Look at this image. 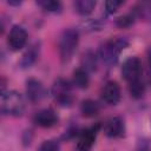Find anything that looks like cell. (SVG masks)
I'll return each mask as SVG.
<instances>
[{
	"label": "cell",
	"mask_w": 151,
	"mask_h": 151,
	"mask_svg": "<svg viewBox=\"0 0 151 151\" xmlns=\"http://www.w3.org/2000/svg\"><path fill=\"white\" fill-rule=\"evenodd\" d=\"M81 113L85 117H94L99 112V105L91 99H86L81 103Z\"/></svg>",
	"instance_id": "cell-15"
},
{
	"label": "cell",
	"mask_w": 151,
	"mask_h": 151,
	"mask_svg": "<svg viewBox=\"0 0 151 151\" xmlns=\"http://www.w3.org/2000/svg\"><path fill=\"white\" fill-rule=\"evenodd\" d=\"M11 5H19L20 4V1H8Z\"/></svg>",
	"instance_id": "cell-23"
},
{
	"label": "cell",
	"mask_w": 151,
	"mask_h": 151,
	"mask_svg": "<svg viewBox=\"0 0 151 151\" xmlns=\"http://www.w3.org/2000/svg\"><path fill=\"white\" fill-rule=\"evenodd\" d=\"M27 41V32L22 26L14 25L8 34V46L12 51H19L25 46Z\"/></svg>",
	"instance_id": "cell-6"
},
{
	"label": "cell",
	"mask_w": 151,
	"mask_h": 151,
	"mask_svg": "<svg viewBox=\"0 0 151 151\" xmlns=\"http://www.w3.org/2000/svg\"><path fill=\"white\" fill-rule=\"evenodd\" d=\"M122 74L127 80V83H133L140 80L142 77V63L137 57H131L126 59L122 67Z\"/></svg>",
	"instance_id": "cell-5"
},
{
	"label": "cell",
	"mask_w": 151,
	"mask_h": 151,
	"mask_svg": "<svg viewBox=\"0 0 151 151\" xmlns=\"http://www.w3.org/2000/svg\"><path fill=\"white\" fill-rule=\"evenodd\" d=\"M52 96L54 100L61 106H68L73 101V94L71 85L65 79H57L52 86Z\"/></svg>",
	"instance_id": "cell-4"
},
{
	"label": "cell",
	"mask_w": 151,
	"mask_h": 151,
	"mask_svg": "<svg viewBox=\"0 0 151 151\" xmlns=\"http://www.w3.org/2000/svg\"><path fill=\"white\" fill-rule=\"evenodd\" d=\"M97 132H98V125L96 127L93 126V127H90L83 131L77 143V150L78 151H91L94 144V140H96Z\"/></svg>",
	"instance_id": "cell-7"
},
{
	"label": "cell",
	"mask_w": 151,
	"mask_h": 151,
	"mask_svg": "<svg viewBox=\"0 0 151 151\" xmlns=\"http://www.w3.org/2000/svg\"><path fill=\"white\" fill-rule=\"evenodd\" d=\"M73 83L77 87L79 88H85L88 85V76H87V71L84 70L83 67L77 68L73 72Z\"/></svg>",
	"instance_id": "cell-13"
},
{
	"label": "cell",
	"mask_w": 151,
	"mask_h": 151,
	"mask_svg": "<svg viewBox=\"0 0 151 151\" xmlns=\"http://www.w3.org/2000/svg\"><path fill=\"white\" fill-rule=\"evenodd\" d=\"M94 7H96V1H93V0H77L74 2L76 11L81 15L90 14Z\"/></svg>",
	"instance_id": "cell-14"
},
{
	"label": "cell",
	"mask_w": 151,
	"mask_h": 151,
	"mask_svg": "<svg viewBox=\"0 0 151 151\" xmlns=\"http://www.w3.org/2000/svg\"><path fill=\"white\" fill-rule=\"evenodd\" d=\"M122 5H123V1L110 0V1H106V2H105V9H106V12L110 14V13L116 12V11L119 8V6H122Z\"/></svg>",
	"instance_id": "cell-21"
},
{
	"label": "cell",
	"mask_w": 151,
	"mask_h": 151,
	"mask_svg": "<svg viewBox=\"0 0 151 151\" xmlns=\"http://www.w3.org/2000/svg\"><path fill=\"white\" fill-rule=\"evenodd\" d=\"M59 143L54 139H50V140H45L40 147L39 151H59Z\"/></svg>",
	"instance_id": "cell-19"
},
{
	"label": "cell",
	"mask_w": 151,
	"mask_h": 151,
	"mask_svg": "<svg viewBox=\"0 0 151 151\" xmlns=\"http://www.w3.org/2000/svg\"><path fill=\"white\" fill-rule=\"evenodd\" d=\"M38 52H39V47H38V45L35 44V45H32L26 52H25V54L22 55V58H21V60H20V66L21 67H29L34 61H35V59H37V57H38Z\"/></svg>",
	"instance_id": "cell-12"
},
{
	"label": "cell",
	"mask_w": 151,
	"mask_h": 151,
	"mask_svg": "<svg viewBox=\"0 0 151 151\" xmlns=\"http://www.w3.org/2000/svg\"><path fill=\"white\" fill-rule=\"evenodd\" d=\"M79 33L76 28H68L63 32L59 39V52L63 61H68L77 50Z\"/></svg>",
	"instance_id": "cell-1"
},
{
	"label": "cell",
	"mask_w": 151,
	"mask_h": 151,
	"mask_svg": "<svg viewBox=\"0 0 151 151\" xmlns=\"http://www.w3.org/2000/svg\"><path fill=\"white\" fill-rule=\"evenodd\" d=\"M26 93H27L28 99L31 101L35 103V101H39L44 98L45 88L39 80L31 78L26 81Z\"/></svg>",
	"instance_id": "cell-9"
},
{
	"label": "cell",
	"mask_w": 151,
	"mask_h": 151,
	"mask_svg": "<svg viewBox=\"0 0 151 151\" xmlns=\"http://www.w3.org/2000/svg\"><path fill=\"white\" fill-rule=\"evenodd\" d=\"M129 90H130V93L133 98H142L144 92H145V85H144L143 80L140 79V80L130 83L129 84Z\"/></svg>",
	"instance_id": "cell-16"
},
{
	"label": "cell",
	"mask_w": 151,
	"mask_h": 151,
	"mask_svg": "<svg viewBox=\"0 0 151 151\" xmlns=\"http://www.w3.org/2000/svg\"><path fill=\"white\" fill-rule=\"evenodd\" d=\"M101 98L111 105H114L120 99V88L116 81H107L101 91Z\"/></svg>",
	"instance_id": "cell-10"
},
{
	"label": "cell",
	"mask_w": 151,
	"mask_h": 151,
	"mask_svg": "<svg viewBox=\"0 0 151 151\" xmlns=\"http://www.w3.org/2000/svg\"><path fill=\"white\" fill-rule=\"evenodd\" d=\"M1 112L4 114L20 116L25 110V101L20 93L15 91L4 92L1 96Z\"/></svg>",
	"instance_id": "cell-2"
},
{
	"label": "cell",
	"mask_w": 151,
	"mask_h": 151,
	"mask_svg": "<svg viewBox=\"0 0 151 151\" xmlns=\"http://www.w3.org/2000/svg\"><path fill=\"white\" fill-rule=\"evenodd\" d=\"M149 66H150V73H151V50L149 53Z\"/></svg>",
	"instance_id": "cell-22"
},
{
	"label": "cell",
	"mask_w": 151,
	"mask_h": 151,
	"mask_svg": "<svg viewBox=\"0 0 151 151\" xmlns=\"http://www.w3.org/2000/svg\"><path fill=\"white\" fill-rule=\"evenodd\" d=\"M39 6H41L44 9L50 11V12H59L61 9V4L59 1H53V0H44V1H38L37 2Z\"/></svg>",
	"instance_id": "cell-18"
},
{
	"label": "cell",
	"mask_w": 151,
	"mask_h": 151,
	"mask_svg": "<svg viewBox=\"0 0 151 151\" xmlns=\"http://www.w3.org/2000/svg\"><path fill=\"white\" fill-rule=\"evenodd\" d=\"M104 131H105V134L110 138H118L123 136L125 131V125H124L123 119L119 117H113L109 119L105 124Z\"/></svg>",
	"instance_id": "cell-11"
},
{
	"label": "cell",
	"mask_w": 151,
	"mask_h": 151,
	"mask_svg": "<svg viewBox=\"0 0 151 151\" xmlns=\"http://www.w3.org/2000/svg\"><path fill=\"white\" fill-rule=\"evenodd\" d=\"M33 120H34V123L38 126H41V127H51V126H53V125L57 124L58 116L51 109H42V110L38 111L34 114Z\"/></svg>",
	"instance_id": "cell-8"
},
{
	"label": "cell",
	"mask_w": 151,
	"mask_h": 151,
	"mask_svg": "<svg viewBox=\"0 0 151 151\" xmlns=\"http://www.w3.org/2000/svg\"><path fill=\"white\" fill-rule=\"evenodd\" d=\"M83 68L86 71H92L96 68V55L90 51L83 55Z\"/></svg>",
	"instance_id": "cell-17"
},
{
	"label": "cell",
	"mask_w": 151,
	"mask_h": 151,
	"mask_svg": "<svg viewBox=\"0 0 151 151\" xmlns=\"http://www.w3.org/2000/svg\"><path fill=\"white\" fill-rule=\"evenodd\" d=\"M133 20H134V15H132V14H126V15H124V17L118 18L116 22H117V25H118L119 27H127V26H130L131 24H133Z\"/></svg>",
	"instance_id": "cell-20"
},
{
	"label": "cell",
	"mask_w": 151,
	"mask_h": 151,
	"mask_svg": "<svg viewBox=\"0 0 151 151\" xmlns=\"http://www.w3.org/2000/svg\"><path fill=\"white\" fill-rule=\"evenodd\" d=\"M126 45H127V42L124 39H114V40L105 42L101 46L100 52H99L103 61L107 65L116 64L118 60L119 53L125 48Z\"/></svg>",
	"instance_id": "cell-3"
}]
</instances>
